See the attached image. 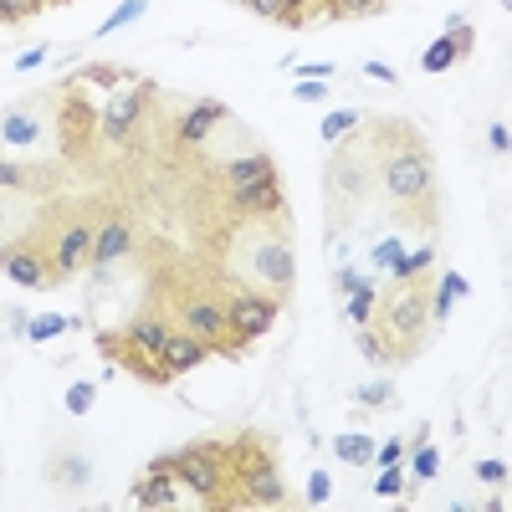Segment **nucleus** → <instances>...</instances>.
<instances>
[{
  "instance_id": "f257e3e1",
  "label": "nucleus",
  "mask_w": 512,
  "mask_h": 512,
  "mask_svg": "<svg viewBox=\"0 0 512 512\" xmlns=\"http://www.w3.org/2000/svg\"><path fill=\"white\" fill-rule=\"evenodd\" d=\"M379 175H384V190H390V200H405V205H410V200H425V195L436 190V169H431V154H425L415 139L384 154Z\"/></svg>"
},
{
  "instance_id": "f03ea898",
  "label": "nucleus",
  "mask_w": 512,
  "mask_h": 512,
  "mask_svg": "<svg viewBox=\"0 0 512 512\" xmlns=\"http://www.w3.org/2000/svg\"><path fill=\"white\" fill-rule=\"evenodd\" d=\"M169 466H175V477H180L190 492H200V502L216 497V492H226V482H231L226 446H185V451L169 456Z\"/></svg>"
},
{
  "instance_id": "7ed1b4c3",
  "label": "nucleus",
  "mask_w": 512,
  "mask_h": 512,
  "mask_svg": "<svg viewBox=\"0 0 512 512\" xmlns=\"http://www.w3.org/2000/svg\"><path fill=\"white\" fill-rule=\"evenodd\" d=\"M384 328H390V338H395V349H390V359H405V354H415L420 349V338L431 333V303H425V287H405L395 303H390V313H384Z\"/></svg>"
},
{
  "instance_id": "20e7f679",
  "label": "nucleus",
  "mask_w": 512,
  "mask_h": 512,
  "mask_svg": "<svg viewBox=\"0 0 512 512\" xmlns=\"http://www.w3.org/2000/svg\"><path fill=\"white\" fill-rule=\"evenodd\" d=\"M338 144H344V149L328 159V195H333V200H344V205H359V200L369 195V180H374L369 149H364L354 134H344Z\"/></svg>"
},
{
  "instance_id": "39448f33",
  "label": "nucleus",
  "mask_w": 512,
  "mask_h": 512,
  "mask_svg": "<svg viewBox=\"0 0 512 512\" xmlns=\"http://www.w3.org/2000/svg\"><path fill=\"white\" fill-rule=\"evenodd\" d=\"M277 303L282 297H262V292H241L231 297V308H226V323L236 333V344H256L272 323H277Z\"/></svg>"
},
{
  "instance_id": "423d86ee",
  "label": "nucleus",
  "mask_w": 512,
  "mask_h": 512,
  "mask_svg": "<svg viewBox=\"0 0 512 512\" xmlns=\"http://www.w3.org/2000/svg\"><path fill=\"white\" fill-rule=\"evenodd\" d=\"M251 267H256V277H262L277 297H287L292 292V282H297V262H292V246L282 241V236H267V241H256V251H251Z\"/></svg>"
},
{
  "instance_id": "0eeeda50",
  "label": "nucleus",
  "mask_w": 512,
  "mask_h": 512,
  "mask_svg": "<svg viewBox=\"0 0 512 512\" xmlns=\"http://www.w3.org/2000/svg\"><path fill=\"white\" fill-rule=\"evenodd\" d=\"M144 98H149V82H139V88H123V93H113V98H108V108H103V134L123 144V139L139 128Z\"/></svg>"
},
{
  "instance_id": "6e6552de",
  "label": "nucleus",
  "mask_w": 512,
  "mask_h": 512,
  "mask_svg": "<svg viewBox=\"0 0 512 512\" xmlns=\"http://www.w3.org/2000/svg\"><path fill=\"white\" fill-rule=\"evenodd\" d=\"M93 123H98V113H93L88 103H82V93H62V113H57V128H62V154L88 149Z\"/></svg>"
},
{
  "instance_id": "1a4fd4ad",
  "label": "nucleus",
  "mask_w": 512,
  "mask_h": 512,
  "mask_svg": "<svg viewBox=\"0 0 512 512\" xmlns=\"http://www.w3.org/2000/svg\"><path fill=\"white\" fill-rule=\"evenodd\" d=\"M93 236H98L93 226H67L52 251V277H72L82 272V262H93Z\"/></svg>"
},
{
  "instance_id": "9d476101",
  "label": "nucleus",
  "mask_w": 512,
  "mask_h": 512,
  "mask_svg": "<svg viewBox=\"0 0 512 512\" xmlns=\"http://www.w3.org/2000/svg\"><path fill=\"white\" fill-rule=\"evenodd\" d=\"M231 118V108L221 103V98H205V103H195L185 118H180V128H175V139L180 144H205L210 134H216V128Z\"/></svg>"
},
{
  "instance_id": "9b49d317",
  "label": "nucleus",
  "mask_w": 512,
  "mask_h": 512,
  "mask_svg": "<svg viewBox=\"0 0 512 512\" xmlns=\"http://www.w3.org/2000/svg\"><path fill=\"white\" fill-rule=\"evenodd\" d=\"M205 354H210L205 338H195V333H169L164 349H159V364H164L169 374H190V369L205 364Z\"/></svg>"
},
{
  "instance_id": "f8f14e48",
  "label": "nucleus",
  "mask_w": 512,
  "mask_h": 512,
  "mask_svg": "<svg viewBox=\"0 0 512 512\" xmlns=\"http://www.w3.org/2000/svg\"><path fill=\"white\" fill-rule=\"evenodd\" d=\"M0 272H6L11 282H21V287H47L52 282V267L41 262V256L21 251V246H0Z\"/></svg>"
},
{
  "instance_id": "ddd939ff",
  "label": "nucleus",
  "mask_w": 512,
  "mask_h": 512,
  "mask_svg": "<svg viewBox=\"0 0 512 512\" xmlns=\"http://www.w3.org/2000/svg\"><path fill=\"white\" fill-rule=\"evenodd\" d=\"M41 134H47V123H41L36 108H11L0 118V144H11V149H31L41 144Z\"/></svg>"
},
{
  "instance_id": "4468645a",
  "label": "nucleus",
  "mask_w": 512,
  "mask_h": 512,
  "mask_svg": "<svg viewBox=\"0 0 512 512\" xmlns=\"http://www.w3.org/2000/svg\"><path fill=\"white\" fill-rule=\"evenodd\" d=\"M231 205H241L246 216H282L287 200L277 190V180H262V185H236L231 190Z\"/></svg>"
},
{
  "instance_id": "2eb2a0df",
  "label": "nucleus",
  "mask_w": 512,
  "mask_h": 512,
  "mask_svg": "<svg viewBox=\"0 0 512 512\" xmlns=\"http://www.w3.org/2000/svg\"><path fill=\"white\" fill-rule=\"evenodd\" d=\"M338 287H344L349 292V323L354 328H364L369 318H374V303H379V292H374V282L369 277H359V272H338Z\"/></svg>"
},
{
  "instance_id": "dca6fc26",
  "label": "nucleus",
  "mask_w": 512,
  "mask_h": 512,
  "mask_svg": "<svg viewBox=\"0 0 512 512\" xmlns=\"http://www.w3.org/2000/svg\"><path fill=\"white\" fill-rule=\"evenodd\" d=\"M128 246H134V231H128L123 221H108V226L93 236V267L103 272V267L123 262V256H128Z\"/></svg>"
},
{
  "instance_id": "f3484780",
  "label": "nucleus",
  "mask_w": 512,
  "mask_h": 512,
  "mask_svg": "<svg viewBox=\"0 0 512 512\" xmlns=\"http://www.w3.org/2000/svg\"><path fill=\"white\" fill-rule=\"evenodd\" d=\"M226 180H231V190L236 185H262V180H277V159L272 154H241V159H226Z\"/></svg>"
},
{
  "instance_id": "a211bd4d",
  "label": "nucleus",
  "mask_w": 512,
  "mask_h": 512,
  "mask_svg": "<svg viewBox=\"0 0 512 512\" xmlns=\"http://www.w3.org/2000/svg\"><path fill=\"white\" fill-rule=\"evenodd\" d=\"M185 333L205 338V344H216V338H226V333H231L226 308H216V303H190V308H185Z\"/></svg>"
},
{
  "instance_id": "6ab92c4d",
  "label": "nucleus",
  "mask_w": 512,
  "mask_h": 512,
  "mask_svg": "<svg viewBox=\"0 0 512 512\" xmlns=\"http://www.w3.org/2000/svg\"><path fill=\"white\" fill-rule=\"evenodd\" d=\"M134 502L139 507H169L175 502V472H169V466H149L134 487Z\"/></svg>"
},
{
  "instance_id": "aec40b11",
  "label": "nucleus",
  "mask_w": 512,
  "mask_h": 512,
  "mask_svg": "<svg viewBox=\"0 0 512 512\" xmlns=\"http://www.w3.org/2000/svg\"><path fill=\"white\" fill-rule=\"evenodd\" d=\"M241 487H246V507H251V502H256V507H277V502H287V487L277 482V466H262V472L241 477Z\"/></svg>"
},
{
  "instance_id": "412c9836",
  "label": "nucleus",
  "mask_w": 512,
  "mask_h": 512,
  "mask_svg": "<svg viewBox=\"0 0 512 512\" xmlns=\"http://www.w3.org/2000/svg\"><path fill=\"white\" fill-rule=\"evenodd\" d=\"M466 292H472V287H466V277H461V272H441L436 297H431V328H441V323L451 318V303H461Z\"/></svg>"
},
{
  "instance_id": "4be33fe9",
  "label": "nucleus",
  "mask_w": 512,
  "mask_h": 512,
  "mask_svg": "<svg viewBox=\"0 0 512 512\" xmlns=\"http://www.w3.org/2000/svg\"><path fill=\"white\" fill-rule=\"evenodd\" d=\"M123 338H128V344H134L139 354L159 359V349H164V338H169V328H164L159 318H139L134 328H123Z\"/></svg>"
},
{
  "instance_id": "5701e85b",
  "label": "nucleus",
  "mask_w": 512,
  "mask_h": 512,
  "mask_svg": "<svg viewBox=\"0 0 512 512\" xmlns=\"http://www.w3.org/2000/svg\"><path fill=\"white\" fill-rule=\"evenodd\" d=\"M67 328H82V318H62V313H36V318H26V338H31V344H52V338H62Z\"/></svg>"
},
{
  "instance_id": "b1692460",
  "label": "nucleus",
  "mask_w": 512,
  "mask_h": 512,
  "mask_svg": "<svg viewBox=\"0 0 512 512\" xmlns=\"http://www.w3.org/2000/svg\"><path fill=\"white\" fill-rule=\"evenodd\" d=\"M431 262H436V246H415V251L405 246V251L395 256V262H390V277H395V282H415Z\"/></svg>"
},
{
  "instance_id": "393cba45",
  "label": "nucleus",
  "mask_w": 512,
  "mask_h": 512,
  "mask_svg": "<svg viewBox=\"0 0 512 512\" xmlns=\"http://www.w3.org/2000/svg\"><path fill=\"white\" fill-rule=\"evenodd\" d=\"M333 456L349 461V466H369L374 461V441L364 431H344V436H333Z\"/></svg>"
},
{
  "instance_id": "a878e982",
  "label": "nucleus",
  "mask_w": 512,
  "mask_h": 512,
  "mask_svg": "<svg viewBox=\"0 0 512 512\" xmlns=\"http://www.w3.org/2000/svg\"><path fill=\"white\" fill-rule=\"evenodd\" d=\"M456 62H461V52H456V41H451V36L431 41V47L420 52V67H425V72H451Z\"/></svg>"
},
{
  "instance_id": "bb28decb",
  "label": "nucleus",
  "mask_w": 512,
  "mask_h": 512,
  "mask_svg": "<svg viewBox=\"0 0 512 512\" xmlns=\"http://www.w3.org/2000/svg\"><path fill=\"white\" fill-rule=\"evenodd\" d=\"M436 472H441V451L425 441V431H420V441H415V466H410V477L415 482H436Z\"/></svg>"
},
{
  "instance_id": "cd10ccee",
  "label": "nucleus",
  "mask_w": 512,
  "mask_h": 512,
  "mask_svg": "<svg viewBox=\"0 0 512 512\" xmlns=\"http://www.w3.org/2000/svg\"><path fill=\"white\" fill-rule=\"evenodd\" d=\"M144 11H149V0H123V6H118V11L98 26V36H113V31H123V26H134Z\"/></svg>"
},
{
  "instance_id": "c85d7f7f",
  "label": "nucleus",
  "mask_w": 512,
  "mask_h": 512,
  "mask_svg": "<svg viewBox=\"0 0 512 512\" xmlns=\"http://www.w3.org/2000/svg\"><path fill=\"white\" fill-rule=\"evenodd\" d=\"M93 400H98V384L93 379H77V384H67V415H88L93 410Z\"/></svg>"
},
{
  "instance_id": "c756f323",
  "label": "nucleus",
  "mask_w": 512,
  "mask_h": 512,
  "mask_svg": "<svg viewBox=\"0 0 512 512\" xmlns=\"http://www.w3.org/2000/svg\"><path fill=\"white\" fill-rule=\"evenodd\" d=\"M354 128H359V113H354V108L328 113V118H323V144H338L344 134H354Z\"/></svg>"
},
{
  "instance_id": "7c9ffc66",
  "label": "nucleus",
  "mask_w": 512,
  "mask_h": 512,
  "mask_svg": "<svg viewBox=\"0 0 512 512\" xmlns=\"http://www.w3.org/2000/svg\"><path fill=\"white\" fill-rule=\"evenodd\" d=\"M52 477H57V482H67V487H82V482H93V466L82 461V456H62Z\"/></svg>"
},
{
  "instance_id": "2f4dec72",
  "label": "nucleus",
  "mask_w": 512,
  "mask_h": 512,
  "mask_svg": "<svg viewBox=\"0 0 512 512\" xmlns=\"http://www.w3.org/2000/svg\"><path fill=\"white\" fill-rule=\"evenodd\" d=\"M405 482H410V477H405V466H400V461H395V466H379L374 492H379V497H400V492H405Z\"/></svg>"
},
{
  "instance_id": "473e14b6",
  "label": "nucleus",
  "mask_w": 512,
  "mask_h": 512,
  "mask_svg": "<svg viewBox=\"0 0 512 512\" xmlns=\"http://www.w3.org/2000/svg\"><path fill=\"white\" fill-rule=\"evenodd\" d=\"M72 82H103V88H118V82H128L123 77V67H108V62H88V67H82Z\"/></svg>"
},
{
  "instance_id": "72a5a7b5",
  "label": "nucleus",
  "mask_w": 512,
  "mask_h": 512,
  "mask_svg": "<svg viewBox=\"0 0 512 512\" xmlns=\"http://www.w3.org/2000/svg\"><path fill=\"white\" fill-rule=\"evenodd\" d=\"M354 400H359V405H390V400H395V384H390V379L359 384V390H354Z\"/></svg>"
},
{
  "instance_id": "f704fd0d",
  "label": "nucleus",
  "mask_w": 512,
  "mask_h": 512,
  "mask_svg": "<svg viewBox=\"0 0 512 512\" xmlns=\"http://www.w3.org/2000/svg\"><path fill=\"white\" fill-rule=\"evenodd\" d=\"M31 180V169L26 164H11V159H0V190H21Z\"/></svg>"
},
{
  "instance_id": "c9c22d12",
  "label": "nucleus",
  "mask_w": 512,
  "mask_h": 512,
  "mask_svg": "<svg viewBox=\"0 0 512 512\" xmlns=\"http://www.w3.org/2000/svg\"><path fill=\"white\" fill-rule=\"evenodd\" d=\"M477 477H482L487 487H502V482H507V461H497V456H482V461H477Z\"/></svg>"
},
{
  "instance_id": "e433bc0d",
  "label": "nucleus",
  "mask_w": 512,
  "mask_h": 512,
  "mask_svg": "<svg viewBox=\"0 0 512 512\" xmlns=\"http://www.w3.org/2000/svg\"><path fill=\"white\" fill-rule=\"evenodd\" d=\"M292 98L297 103H323L328 98V82H318V77L313 82H292Z\"/></svg>"
},
{
  "instance_id": "4c0bfd02",
  "label": "nucleus",
  "mask_w": 512,
  "mask_h": 512,
  "mask_svg": "<svg viewBox=\"0 0 512 512\" xmlns=\"http://www.w3.org/2000/svg\"><path fill=\"white\" fill-rule=\"evenodd\" d=\"M328 497H333V477H328V472H313V477H308V502L323 507Z\"/></svg>"
},
{
  "instance_id": "58836bf2",
  "label": "nucleus",
  "mask_w": 512,
  "mask_h": 512,
  "mask_svg": "<svg viewBox=\"0 0 512 512\" xmlns=\"http://www.w3.org/2000/svg\"><path fill=\"white\" fill-rule=\"evenodd\" d=\"M359 354H364V359H390L384 338H379V333H369V328H359Z\"/></svg>"
},
{
  "instance_id": "ea45409f",
  "label": "nucleus",
  "mask_w": 512,
  "mask_h": 512,
  "mask_svg": "<svg viewBox=\"0 0 512 512\" xmlns=\"http://www.w3.org/2000/svg\"><path fill=\"white\" fill-rule=\"evenodd\" d=\"M400 251H405V241H395V236H390V241H379V246H374V267H379V272H390V262H395Z\"/></svg>"
},
{
  "instance_id": "a19ab883",
  "label": "nucleus",
  "mask_w": 512,
  "mask_h": 512,
  "mask_svg": "<svg viewBox=\"0 0 512 512\" xmlns=\"http://www.w3.org/2000/svg\"><path fill=\"white\" fill-rule=\"evenodd\" d=\"M374 461H379V466H395V461H405V441L395 436V441H384V446H374Z\"/></svg>"
},
{
  "instance_id": "79ce46f5",
  "label": "nucleus",
  "mask_w": 512,
  "mask_h": 512,
  "mask_svg": "<svg viewBox=\"0 0 512 512\" xmlns=\"http://www.w3.org/2000/svg\"><path fill=\"white\" fill-rule=\"evenodd\" d=\"M333 11L338 16H369V11H379V0H333Z\"/></svg>"
},
{
  "instance_id": "37998d69",
  "label": "nucleus",
  "mask_w": 512,
  "mask_h": 512,
  "mask_svg": "<svg viewBox=\"0 0 512 512\" xmlns=\"http://www.w3.org/2000/svg\"><path fill=\"white\" fill-rule=\"evenodd\" d=\"M36 11V0H0V21H21Z\"/></svg>"
},
{
  "instance_id": "c03bdc74",
  "label": "nucleus",
  "mask_w": 512,
  "mask_h": 512,
  "mask_svg": "<svg viewBox=\"0 0 512 512\" xmlns=\"http://www.w3.org/2000/svg\"><path fill=\"white\" fill-rule=\"evenodd\" d=\"M487 144H492V154H507V149H512L507 123H487Z\"/></svg>"
},
{
  "instance_id": "a18cd8bd",
  "label": "nucleus",
  "mask_w": 512,
  "mask_h": 512,
  "mask_svg": "<svg viewBox=\"0 0 512 512\" xmlns=\"http://www.w3.org/2000/svg\"><path fill=\"white\" fill-rule=\"evenodd\" d=\"M47 57H52L47 47H26V52L16 57V72H36V67H41V62H47Z\"/></svg>"
},
{
  "instance_id": "49530a36",
  "label": "nucleus",
  "mask_w": 512,
  "mask_h": 512,
  "mask_svg": "<svg viewBox=\"0 0 512 512\" xmlns=\"http://www.w3.org/2000/svg\"><path fill=\"white\" fill-rule=\"evenodd\" d=\"M313 6V0H282V16L277 21H287V26H297V21H303V11Z\"/></svg>"
},
{
  "instance_id": "de8ad7c7",
  "label": "nucleus",
  "mask_w": 512,
  "mask_h": 512,
  "mask_svg": "<svg viewBox=\"0 0 512 512\" xmlns=\"http://www.w3.org/2000/svg\"><path fill=\"white\" fill-rule=\"evenodd\" d=\"M246 6H251L256 16H267V21H277V16H282V0H246Z\"/></svg>"
},
{
  "instance_id": "09e8293b",
  "label": "nucleus",
  "mask_w": 512,
  "mask_h": 512,
  "mask_svg": "<svg viewBox=\"0 0 512 512\" xmlns=\"http://www.w3.org/2000/svg\"><path fill=\"white\" fill-rule=\"evenodd\" d=\"M364 77H374V82H395V67H390V62H364Z\"/></svg>"
},
{
  "instance_id": "8fccbe9b",
  "label": "nucleus",
  "mask_w": 512,
  "mask_h": 512,
  "mask_svg": "<svg viewBox=\"0 0 512 512\" xmlns=\"http://www.w3.org/2000/svg\"><path fill=\"white\" fill-rule=\"evenodd\" d=\"M303 77H333V62H292Z\"/></svg>"
},
{
  "instance_id": "3c124183",
  "label": "nucleus",
  "mask_w": 512,
  "mask_h": 512,
  "mask_svg": "<svg viewBox=\"0 0 512 512\" xmlns=\"http://www.w3.org/2000/svg\"><path fill=\"white\" fill-rule=\"evenodd\" d=\"M41 6H52V0H36V11H41Z\"/></svg>"
},
{
  "instance_id": "603ef678",
  "label": "nucleus",
  "mask_w": 512,
  "mask_h": 512,
  "mask_svg": "<svg viewBox=\"0 0 512 512\" xmlns=\"http://www.w3.org/2000/svg\"><path fill=\"white\" fill-rule=\"evenodd\" d=\"M52 6H67V0H52Z\"/></svg>"
}]
</instances>
